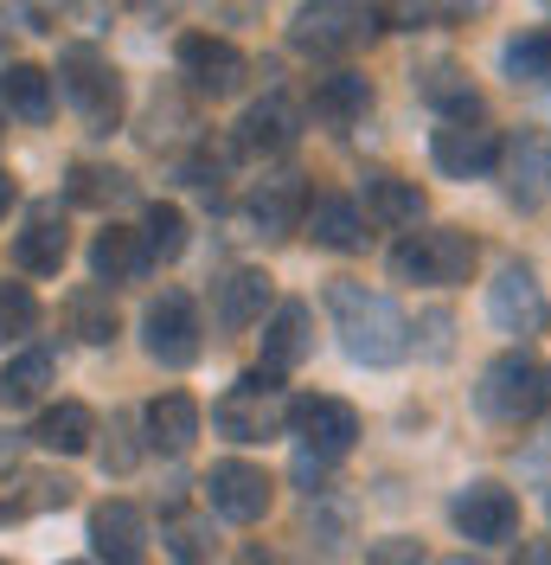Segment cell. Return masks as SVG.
<instances>
[{
    "instance_id": "6da1fadb",
    "label": "cell",
    "mask_w": 551,
    "mask_h": 565,
    "mask_svg": "<svg viewBox=\"0 0 551 565\" xmlns=\"http://www.w3.org/2000/svg\"><path fill=\"white\" fill-rule=\"evenodd\" d=\"M327 309H334V328H341V348L359 360V366H398L404 353H411V321L404 309L379 296V289H366V282L341 277L327 289Z\"/></svg>"
},
{
    "instance_id": "7a4b0ae2",
    "label": "cell",
    "mask_w": 551,
    "mask_h": 565,
    "mask_svg": "<svg viewBox=\"0 0 551 565\" xmlns=\"http://www.w3.org/2000/svg\"><path fill=\"white\" fill-rule=\"evenodd\" d=\"M551 405V373L532 360V353H500V360H487L482 386H475V412H482L487 424H507V430H519V424H532L539 412Z\"/></svg>"
},
{
    "instance_id": "3957f363",
    "label": "cell",
    "mask_w": 551,
    "mask_h": 565,
    "mask_svg": "<svg viewBox=\"0 0 551 565\" xmlns=\"http://www.w3.org/2000/svg\"><path fill=\"white\" fill-rule=\"evenodd\" d=\"M372 33H379V13L366 0H302L289 20V45L302 58H353Z\"/></svg>"
},
{
    "instance_id": "277c9868",
    "label": "cell",
    "mask_w": 551,
    "mask_h": 565,
    "mask_svg": "<svg viewBox=\"0 0 551 565\" xmlns=\"http://www.w3.org/2000/svg\"><path fill=\"white\" fill-rule=\"evenodd\" d=\"M212 424H218V437H231V444H270V437H282V424H289L282 373H270V366L244 373L238 386L212 405Z\"/></svg>"
},
{
    "instance_id": "5b68a950",
    "label": "cell",
    "mask_w": 551,
    "mask_h": 565,
    "mask_svg": "<svg viewBox=\"0 0 551 565\" xmlns=\"http://www.w3.org/2000/svg\"><path fill=\"white\" fill-rule=\"evenodd\" d=\"M475 270V238L455 232V225H436V232H411L404 245L391 250V277L398 282H430V289H455Z\"/></svg>"
},
{
    "instance_id": "8992f818",
    "label": "cell",
    "mask_w": 551,
    "mask_h": 565,
    "mask_svg": "<svg viewBox=\"0 0 551 565\" xmlns=\"http://www.w3.org/2000/svg\"><path fill=\"white\" fill-rule=\"evenodd\" d=\"M52 84L65 90V104L77 109V116H84L97 136H109V129L122 122V77H116V65H109L104 52H90V45H71Z\"/></svg>"
},
{
    "instance_id": "52a82bcc",
    "label": "cell",
    "mask_w": 551,
    "mask_h": 565,
    "mask_svg": "<svg viewBox=\"0 0 551 565\" xmlns=\"http://www.w3.org/2000/svg\"><path fill=\"white\" fill-rule=\"evenodd\" d=\"M289 430L302 444V457L314 462H341L353 444H359V412L346 398H327V392H309L289 405Z\"/></svg>"
},
{
    "instance_id": "ba28073f",
    "label": "cell",
    "mask_w": 551,
    "mask_h": 565,
    "mask_svg": "<svg viewBox=\"0 0 551 565\" xmlns=\"http://www.w3.org/2000/svg\"><path fill=\"white\" fill-rule=\"evenodd\" d=\"M141 341H148V353H154L161 366H193V360H199V348H206L193 296L161 289V296L148 302V316H141Z\"/></svg>"
},
{
    "instance_id": "9c48e42d",
    "label": "cell",
    "mask_w": 551,
    "mask_h": 565,
    "mask_svg": "<svg viewBox=\"0 0 551 565\" xmlns=\"http://www.w3.org/2000/svg\"><path fill=\"white\" fill-rule=\"evenodd\" d=\"M206 501H212V514L218 521H238V527H250V521H263L270 514V501H276V482L257 469V462H212L206 469Z\"/></svg>"
},
{
    "instance_id": "30bf717a",
    "label": "cell",
    "mask_w": 551,
    "mask_h": 565,
    "mask_svg": "<svg viewBox=\"0 0 551 565\" xmlns=\"http://www.w3.org/2000/svg\"><path fill=\"white\" fill-rule=\"evenodd\" d=\"M449 521H455L462 540H475V546H507L519 533V501L500 482H468V489L449 501Z\"/></svg>"
},
{
    "instance_id": "8fae6325",
    "label": "cell",
    "mask_w": 551,
    "mask_h": 565,
    "mask_svg": "<svg viewBox=\"0 0 551 565\" xmlns=\"http://www.w3.org/2000/svg\"><path fill=\"white\" fill-rule=\"evenodd\" d=\"M430 161L443 168L449 180H482L500 168V136L475 122V116H462V122H443L436 136H430Z\"/></svg>"
},
{
    "instance_id": "7c38bea8",
    "label": "cell",
    "mask_w": 551,
    "mask_h": 565,
    "mask_svg": "<svg viewBox=\"0 0 551 565\" xmlns=\"http://www.w3.org/2000/svg\"><path fill=\"white\" fill-rule=\"evenodd\" d=\"M244 52L231 45V39H218V33H186L180 39V77L199 90V97H231L244 84Z\"/></svg>"
},
{
    "instance_id": "4fadbf2b",
    "label": "cell",
    "mask_w": 551,
    "mask_h": 565,
    "mask_svg": "<svg viewBox=\"0 0 551 565\" xmlns=\"http://www.w3.org/2000/svg\"><path fill=\"white\" fill-rule=\"evenodd\" d=\"M487 321L500 334H539L545 328V289H539V277L526 264H507L487 282Z\"/></svg>"
},
{
    "instance_id": "5bb4252c",
    "label": "cell",
    "mask_w": 551,
    "mask_h": 565,
    "mask_svg": "<svg viewBox=\"0 0 551 565\" xmlns=\"http://www.w3.org/2000/svg\"><path fill=\"white\" fill-rule=\"evenodd\" d=\"M90 546L104 565H148V521L136 501H104L90 514Z\"/></svg>"
},
{
    "instance_id": "9a60e30c",
    "label": "cell",
    "mask_w": 551,
    "mask_h": 565,
    "mask_svg": "<svg viewBox=\"0 0 551 565\" xmlns=\"http://www.w3.org/2000/svg\"><path fill=\"white\" fill-rule=\"evenodd\" d=\"M71 501V482L52 476V469H0V521H33V514H52Z\"/></svg>"
},
{
    "instance_id": "2e32d148",
    "label": "cell",
    "mask_w": 551,
    "mask_h": 565,
    "mask_svg": "<svg viewBox=\"0 0 551 565\" xmlns=\"http://www.w3.org/2000/svg\"><path fill=\"white\" fill-rule=\"evenodd\" d=\"M295 136H302V109L289 104L282 90H270L263 104L244 109L238 122V148L244 154H282V148H295Z\"/></svg>"
},
{
    "instance_id": "e0dca14e",
    "label": "cell",
    "mask_w": 551,
    "mask_h": 565,
    "mask_svg": "<svg viewBox=\"0 0 551 565\" xmlns=\"http://www.w3.org/2000/svg\"><path fill=\"white\" fill-rule=\"evenodd\" d=\"M314 348V316L309 302H276L263 316V366L270 373H295Z\"/></svg>"
},
{
    "instance_id": "ac0fdd59",
    "label": "cell",
    "mask_w": 551,
    "mask_h": 565,
    "mask_svg": "<svg viewBox=\"0 0 551 565\" xmlns=\"http://www.w3.org/2000/svg\"><path fill=\"white\" fill-rule=\"evenodd\" d=\"M302 232L321 250H366V212L353 206L346 193H314L302 206Z\"/></svg>"
},
{
    "instance_id": "d6986e66",
    "label": "cell",
    "mask_w": 551,
    "mask_h": 565,
    "mask_svg": "<svg viewBox=\"0 0 551 565\" xmlns=\"http://www.w3.org/2000/svg\"><path fill=\"white\" fill-rule=\"evenodd\" d=\"M13 257H20V270H26V277H58V270H65V257H71L65 218H58L52 206H39L33 225L13 238Z\"/></svg>"
},
{
    "instance_id": "ffe728a7",
    "label": "cell",
    "mask_w": 551,
    "mask_h": 565,
    "mask_svg": "<svg viewBox=\"0 0 551 565\" xmlns=\"http://www.w3.org/2000/svg\"><path fill=\"white\" fill-rule=\"evenodd\" d=\"M141 424H148V444H154V450L186 457V450H193V437H199V405H193L186 392H161V398L141 412Z\"/></svg>"
},
{
    "instance_id": "44dd1931",
    "label": "cell",
    "mask_w": 551,
    "mask_h": 565,
    "mask_svg": "<svg viewBox=\"0 0 551 565\" xmlns=\"http://www.w3.org/2000/svg\"><path fill=\"white\" fill-rule=\"evenodd\" d=\"M302 206H309V193H302L295 174H276V180H263V186L250 193V218H257L263 238H289V232L302 225Z\"/></svg>"
},
{
    "instance_id": "7402d4cb",
    "label": "cell",
    "mask_w": 551,
    "mask_h": 565,
    "mask_svg": "<svg viewBox=\"0 0 551 565\" xmlns=\"http://www.w3.org/2000/svg\"><path fill=\"white\" fill-rule=\"evenodd\" d=\"M90 437H97V412L77 405V398H58V405L33 424V444L39 450H58V457H84Z\"/></svg>"
},
{
    "instance_id": "603a6c76",
    "label": "cell",
    "mask_w": 551,
    "mask_h": 565,
    "mask_svg": "<svg viewBox=\"0 0 551 565\" xmlns=\"http://www.w3.org/2000/svg\"><path fill=\"white\" fill-rule=\"evenodd\" d=\"M366 109H372V84H366L359 71H327V77L314 84V116H321V122H334V129L359 122Z\"/></svg>"
},
{
    "instance_id": "cb8c5ba5",
    "label": "cell",
    "mask_w": 551,
    "mask_h": 565,
    "mask_svg": "<svg viewBox=\"0 0 551 565\" xmlns=\"http://www.w3.org/2000/svg\"><path fill=\"white\" fill-rule=\"evenodd\" d=\"M366 218H379L391 232H404L423 218V186L417 180H398V174H372L366 180Z\"/></svg>"
},
{
    "instance_id": "d4e9b609",
    "label": "cell",
    "mask_w": 551,
    "mask_h": 565,
    "mask_svg": "<svg viewBox=\"0 0 551 565\" xmlns=\"http://www.w3.org/2000/svg\"><path fill=\"white\" fill-rule=\"evenodd\" d=\"M0 104L13 109V116H26V122H52V109H58V97H52V71L7 65L0 71Z\"/></svg>"
},
{
    "instance_id": "484cf974",
    "label": "cell",
    "mask_w": 551,
    "mask_h": 565,
    "mask_svg": "<svg viewBox=\"0 0 551 565\" xmlns=\"http://www.w3.org/2000/svg\"><path fill=\"white\" fill-rule=\"evenodd\" d=\"M417 97L430 109H443L449 122H462V116H482V97H475V84H468V71L462 65H430L423 77H417Z\"/></svg>"
},
{
    "instance_id": "4316f807",
    "label": "cell",
    "mask_w": 551,
    "mask_h": 565,
    "mask_svg": "<svg viewBox=\"0 0 551 565\" xmlns=\"http://www.w3.org/2000/svg\"><path fill=\"white\" fill-rule=\"evenodd\" d=\"M90 270H97V282H136L141 270H148L141 232H129V225H109V232H97V245H90Z\"/></svg>"
},
{
    "instance_id": "83f0119b",
    "label": "cell",
    "mask_w": 551,
    "mask_h": 565,
    "mask_svg": "<svg viewBox=\"0 0 551 565\" xmlns=\"http://www.w3.org/2000/svg\"><path fill=\"white\" fill-rule=\"evenodd\" d=\"M270 316V277L263 270H231L218 282V321L225 328H257Z\"/></svg>"
},
{
    "instance_id": "f1b7e54d",
    "label": "cell",
    "mask_w": 551,
    "mask_h": 565,
    "mask_svg": "<svg viewBox=\"0 0 551 565\" xmlns=\"http://www.w3.org/2000/svg\"><path fill=\"white\" fill-rule=\"evenodd\" d=\"M500 65H507L514 84H551V26H532V33L507 39Z\"/></svg>"
},
{
    "instance_id": "f546056e",
    "label": "cell",
    "mask_w": 551,
    "mask_h": 565,
    "mask_svg": "<svg viewBox=\"0 0 551 565\" xmlns=\"http://www.w3.org/2000/svg\"><path fill=\"white\" fill-rule=\"evenodd\" d=\"M52 373H58V366H52V353H20V360H13V366H0V405H7V412H13V405H33L39 392L52 386Z\"/></svg>"
},
{
    "instance_id": "4dcf8cb0",
    "label": "cell",
    "mask_w": 551,
    "mask_h": 565,
    "mask_svg": "<svg viewBox=\"0 0 551 565\" xmlns=\"http://www.w3.org/2000/svg\"><path fill=\"white\" fill-rule=\"evenodd\" d=\"M545 141L539 136H519L514 148H507V186H514V200L519 206H539L545 200Z\"/></svg>"
},
{
    "instance_id": "1f68e13d",
    "label": "cell",
    "mask_w": 551,
    "mask_h": 565,
    "mask_svg": "<svg viewBox=\"0 0 551 565\" xmlns=\"http://www.w3.org/2000/svg\"><path fill=\"white\" fill-rule=\"evenodd\" d=\"M141 250H148V264H173L186 250V212L148 206V218H141Z\"/></svg>"
},
{
    "instance_id": "d6a6232c",
    "label": "cell",
    "mask_w": 551,
    "mask_h": 565,
    "mask_svg": "<svg viewBox=\"0 0 551 565\" xmlns=\"http://www.w3.org/2000/svg\"><path fill=\"white\" fill-rule=\"evenodd\" d=\"M71 328H77V341H90V348L116 341V302H109V289H77V296H71Z\"/></svg>"
},
{
    "instance_id": "836d02e7",
    "label": "cell",
    "mask_w": 551,
    "mask_h": 565,
    "mask_svg": "<svg viewBox=\"0 0 551 565\" xmlns=\"http://www.w3.org/2000/svg\"><path fill=\"white\" fill-rule=\"evenodd\" d=\"M71 200H77V206H116V200H129V174L77 161V168H71Z\"/></svg>"
},
{
    "instance_id": "e575fe53",
    "label": "cell",
    "mask_w": 551,
    "mask_h": 565,
    "mask_svg": "<svg viewBox=\"0 0 551 565\" xmlns=\"http://www.w3.org/2000/svg\"><path fill=\"white\" fill-rule=\"evenodd\" d=\"M39 328V302L26 282H0V348H13V341H26Z\"/></svg>"
},
{
    "instance_id": "d590c367",
    "label": "cell",
    "mask_w": 551,
    "mask_h": 565,
    "mask_svg": "<svg viewBox=\"0 0 551 565\" xmlns=\"http://www.w3.org/2000/svg\"><path fill=\"white\" fill-rule=\"evenodd\" d=\"M212 546H218V540H212V527H206V521H173V553H180L186 565L212 559Z\"/></svg>"
},
{
    "instance_id": "8d00e7d4",
    "label": "cell",
    "mask_w": 551,
    "mask_h": 565,
    "mask_svg": "<svg viewBox=\"0 0 551 565\" xmlns=\"http://www.w3.org/2000/svg\"><path fill=\"white\" fill-rule=\"evenodd\" d=\"M372 13H379V26H398V33H417V26L430 20V0H379Z\"/></svg>"
},
{
    "instance_id": "74e56055",
    "label": "cell",
    "mask_w": 551,
    "mask_h": 565,
    "mask_svg": "<svg viewBox=\"0 0 551 565\" xmlns=\"http://www.w3.org/2000/svg\"><path fill=\"white\" fill-rule=\"evenodd\" d=\"M13 7H20V26H33V33H58L65 0H13Z\"/></svg>"
},
{
    "instance_id": "f35d334b",
    "label": "cell",
    "mask_w": 551,
    "mask_h": 565,
    "mask_svg": "<svg viewBox=\"0 0 551 565\" xmlns=\"http://www.w3.org/2000/svg\"><path fill=\"white\" fill-rule=\"evenodd\" d=\"M366 565H423V553H417V540H379Z\"/></svg>"
},
{
    "instance_id": "ab89813d",
    "label": "cell",
    "mask_w": 551,
    "mask_h": 565,
    "mask_svg": "<svg viewBox=\"0 0 551 565\" xmlns=\"http://www.w3.org/2000/svg\"><path fill=\"white\" fill-rule=\"evenodd\" d=\"M514 565H551V540H526Z\"/></svg>"
},
{
    "instance_id": "60d3db41",
    "label": "cell",
    "mask_w": 551,
    "mask_h": 565,
    "mask_svg": "<svg viewBox=\"0 0 551 565\" xmlns=\"http://www.w3.org/2000/svg\"><path fill=\"white\" fill-rule=\"evenodd\" d=\"M13 200H20V186H13V174H7V168H0V218L13 212Z\"/></svg>"
},
{
    "instance_id": "b9f144b4",
    "label": "cell",
    "mask_w": 551,
    "mask_h": 565,
    "mask_svg": "<svg viewBox=\"0 0 551 565\" xmlns=\"http://www.w3.org/2000/svg\"><path fill=\"white\" fill-rule=\"evenodd\" d=\"M436 565H475V559H436Z\"/></svg>"
}]
</instances>
